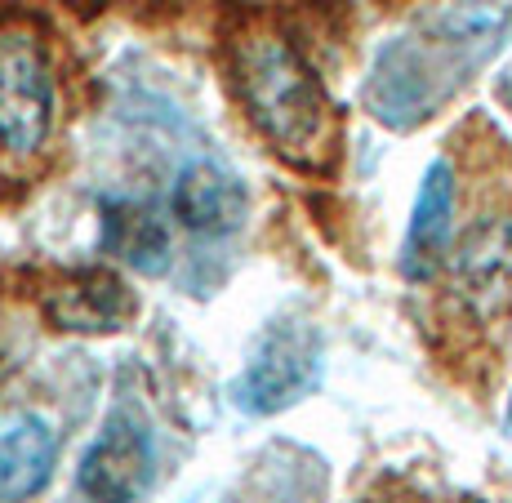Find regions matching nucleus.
Returning <instances> with one entry per match:
<instances>
[{"label": "nucleus", "instance_id": "10", "mask_svg": "<svg viewBox=\"0 0 512 503\" xmlns=\"http://www.w3.org/2000/svg\"><path fill=\"white\" fill-rule=\"evenodd\" d=\"M103 214V250L116 254L121 263H130L134 272H165L170 263V228L165 219L143 201H130V196H103L98 205Z\"/></svg>", "mask_w": 512, "mask_h": 503}, {"label": "nucleus", "instance_id": "7", "mask_svg": "<svg viewBox=\"0 0 512 503\" xmlns=\"http://www.w3.org/2000/svg\"><path fill=\"white\" fill-rule=\"evenodd\" d=\"M58 437L54 428L32 410L0 414V499L27 503L36 499L54 477Z\"/></svg>", "mask_w": 512, "mask_h": 503}, {"label": "nucleus", "instance_id": "8", "mask_svg": "<svg viewBox=\"0 0 512 503\" xmlns=\"http://www.w3.org/2000/svg\"><path fill=\"white\" fill-rule=\"evenodd\" d=\"M174 219L196 236H228L245 223V187L214 161H187L174 179Z\"/></svg>", "mask_w": 512, "mask_h": 503}, {"label": "nucleus", "instance_id": "5", "mask_svg": "<svg viewBox=\"0 0 512 503\" xmlns=\"http://www.w3.org/2000/svg\"><path fill=\"white\" fill-rule=\"evenodd\" d=\"M45 317L58 330H76V334H112L125 330L139 312L134 294L125 290V281L107 268H81L67 272L54 290H45L41 299Z\"/></svg>", "mask_w": 512, "mask_h": 503}, {"label": "nucleus", "instance_id": "4", "mask_svg": "<svg viewBox=\"0 0 512 503\" xmlns=\"http://www.w3.org/2000/svg\"><path fill=\"white\" fill-rule=\"evenodd\" d=\"M152 472L156 455L143 419H134L130 410L107 414L98 441L81 459V490L94 503H134L152 486Z\"/></svg>", "mask_w": 512, "mask_h": 503}, {"label": "nucleus", "instance_id": "9", "mask_svg": "<svg viewBox=\"0 0 512 503\" xmlns=\"http://www.w3.org/2000/svg\"><path fill=\"white\" fill-rule=\"evenodd\" d=\"M450 228H455V174H450L446 161H437L419 183L406 250H401V268H406L410 281H428L441 268L446 245H450Z\"/></svg>", "mask_w": 512, "mask_h": 503}, {"label": "nucleus", "instance_id": "3", "mask_svg": "<svg viewBox=\"0 0 512 503\" xmlns=\"http://www.w3.org/2000/svg\"><path fill=\"white\" fill-rule=\"evenodd\" d=\"M54 125V76L32 32H0V143L9 152H36Z\"/></svg>", "mask_w": 512, "mask_h": 503}, {"label": "nucleus", "instance_id": "2", "mask_svg": "<svg viewBox=\"0 0 512 503\" xmlns=\"http://www.w3.org/2000/svg\"><path fill=\"white\" fill-rule=\"evenodd\" d=\"M321 383V343L317 330L299 321L272 325L250 352L241 379L232 383V401L245 414H277L303 401Z\"/></svg>", "mask_w": 512, "mask_h": 503}, {"label": "nucleus", "instance_id": "1", "mask_svg": "<svg viewBox=\"0 0 512 503\" xmlns=\"http://www.w3.org/2000/svg\"><path fill=\"white\" fill-rule=\"evenodd\" d=\"M232 76L250 125L294 170H330L339 156V112L303 54L272 23L232 36Z\"/></svg>", "mask_w": 512, "mask_h": 503}, {"label": "nucleus", "instance_id": "6", "mask_svg": "<svg viewBox=\"0 0 512 503\" xmlns=\"http://www.w3.org/2000/svg\"><path fill=\"white\" fill-rule=\"evenodd\" d=\"M459 299L481 317H495L512 294V219H481L455 250Z\"/></svg>", "mask_w": 512, "mask_h": 503}]
</instances>
